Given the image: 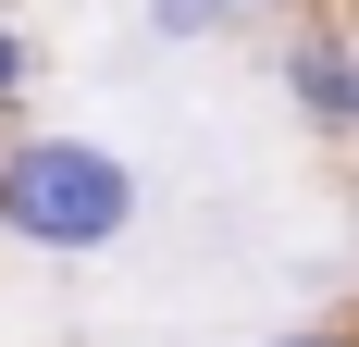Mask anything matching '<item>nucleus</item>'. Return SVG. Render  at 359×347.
<instances>
[{
  "mask_svg": "<svg viewBox=\"0 0 359 347\" xmlns=\"http://www.w3.org/2000/svg\"><path fill=\"white\" fill-rule=\"evenodd\" d=\"M0 236L37 261H100L137 236V174L100 137H13L0 149Z\"/></svg>",
  "mask_w": 359,
  "mask_h": 347,
  "instance_id": "nucleus-1",
  "label": "nucleus"
},
{
  "mask_svg": "<svg viewBox=\"0 0 359 347\" xmlns=\"http://www.w3.org/2000/svg\"><path fill=\"white\" fill-rule=\"evenodd\" d=\"M285 100L310 112V137H359V37L347 25L285 37Z\"/></svg>",
  "mask_w": 359,
  "mask_h": 347,
  "instance_id": "nucleus-2",
  "label": "nucleus"
},
{
  "mask_svg": "<svg viewBox=\"0 0 359 347\" xmlns=\"http://www.w3.org/2000/svg\"><path fill=\"white\" fill-rule=\"evenodd\" d=\"M25 87H37V50H25V25H13V13H0V112L25 100Z\"/></svg>",
  "mask_w": 359,
  "mask_h": 347,
  "instance_id": "nucleus-3",
  "label": "nucleus"
},
{
  "mask_svg": "<svg viewBox=\"0 0 359 347\" xmlns=\"http://www.w3.org/2000/svg\"><path fill=\"white\" fill-rule=\"evenodd\" d=\"M198 25H211V0H149V37H174V50H186Z\"/></svg>",
  "mask_w": 359,
  "mask_h": 347,
  "instance_id": "nucleus-4",
  "label": "nucleus"
},
{
  "mask_svg": "<svg viewBox=\"0 0 359 347\" xmlns=\"http://www.w3.org/2000/svg\"><path fill=\"white\" fill-rule=\"evenodd\" d=\"M273 347H359L347 322H297V335H273Z\"/></svg>",
  "mask_w": 359,
  "mask_h": 347,
  "instance_id": "nucleus-5",
  "label": "nucleus"
},
{
  "mask_svg": "<svg viewBox=\"0 0 359 347\" xmlns=\"http://www.w3.org/2000/svg\"><path fill=\"white\" fill-rule=\"evenodd\" d=\"M211 13H273V0H211Z\"/></svg>",
  "mask_w": 359,
  "mask_h": 347,
  "instance_id": "nucleus-6",
  "label": "nucleus"
}]
</instances>
